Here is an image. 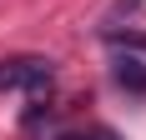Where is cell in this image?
Returning <instances> with one entry per match:
<instances>
[{
	"mask_svg": "<svg viewBox=\"0 0 146 140\" xmlns=\"http://www.w3.org/2000/svg\"><path fill=\"white\" fill-rule=\"evenodd\" d=\"M56 85V65L45 55H10L0 60V90H30V95H45Z\"/></svg>",
	"mask_w": 146,
	"mask_h": 140,
	"instance_id": "6da1fadb",
	"label": "cell"
},
{
	"mask_svg": "<svg viewBox=\"0 0 146 140\" xmlns=\"http://www.w3.org/2000/svg\"><path fill=\"white\" fill-rule=\"evenodd\" d=\"M111 75H116V85H126V90H136V95H146V60H136L131 50H126V55H116V65H111Z\"/></svg>",
	"mask_w": 146,
	"mask_h": 140,
	"instance_id": "7a4b0ae2",
	"label": "cell"
},
{
	"mask_svg": "<svg viewBox=\"0 0 146 140\" xmlns=\"http://www.w3.org/2000/svg\"><path fill=\"white\" fill-rule=\"evenodd\" d=\"M106 45H111V50H131V55H146V35H141V30H106Z\"/></svg>",
	"mask_w": 146,
	"mask_h": 140,
	"instance_id": "3957f363",
	"label": "cell"
},
{
	"mask_svg": "<svg viewBox=\"0 0 146 140\" xmlns=\"http://www.w3.org/2000/svg\"><path fill=\"white\" fill-rule=\"evenodd\" d=\"M71 140H121V135H116V130H106V125H101V130H91V135H71Z\"/></svg>",
	"mask_w": 146,
	"mask_h": 140,
	"instance_id": "277c9868",
	"label": "cell"
}]
</instances>
